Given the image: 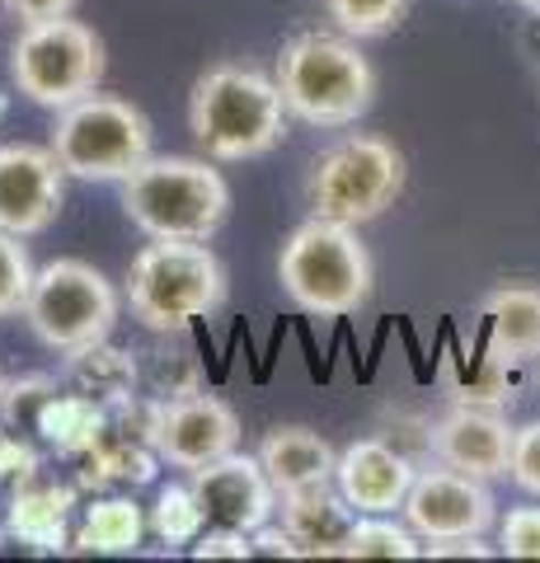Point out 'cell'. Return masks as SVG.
<instances>
[{"mask_svg": "<svg viewBox=\"0 0 540 563\" xmlns=\"http://www.w3.org/2000/svg\"><path fill=\"white\" fill-rule=\"evenodd\" d=\"M151 390L155 399H184V395H198V362L188 357V352H161L155 357V372H151Z\"/></svg>", "mask_w": 540, "mask_h": 563, "instance_id": "cell-30", "label": "cell"}, {"mask_svg": "<svg viewBox=\"0 0 540 563\" xmlns=\"http://www.w3.org/2000/svg\"><path fill=\"white\" fill-rule=\"evenodd\" d=\"M5 109H10V99H5V90H0V118H5Z\"/></svg>", "mask_w": 540, "mask_h": 563, "instance_id": "cell-39", "label": "cell"}, {"mask_svg": "<svg viewBox=\"0 0 540 563\" xmlns=\"http://www.w3.org/2000/svg\"><path fill=\"white\" fill-rule=\"evenodd\" d=\"M151 118L132 99L95 90L57 109L47 146L71 179L123 184L136 165L151 161Z\"/></svg>", "mask_w": 540, "mask_h": 563, "instance_id": "cell-7", "label": "cell"}, {"mask_svg": "<svg viewBox=\"0 0 540 563\" xmlns=\"http://www.w3.org/2000/svg\"><path fill=\"white\" fill-rule=\"evenodd\" d=\"M372 254L362 244L357 225L310 217L283 240L277 254V282L291 296L296 310L316 314V320H339L353 314L372 296Z\"/></svg>", "mask_w": 540, "mask_h": 563, "instance_id": "cell-4", "label": "cell"}, {"mask_svg": "<svg viewBox=\"0 0 540 563\" xmlns=\"http://www.w3.org/2000/svg\"><path fill=\"white\" fill-rule=\"evenodd\" d=\"M62 376L71 390L99 399L103 409H113V404H123L136 395V376H142V366H136V357L128 347H113L109 339L99 343H85L76 352H66V366Z\"/></svg>", "mask_w": 540, "mask_h": 563, "instance_id": "cell-22", "label": "cell"}, {"mask_svg": "<svg viewBox=\"0 0 540 563\" xmlns=\"http://www.w3.org/2000/svg\"><path fill=\"white\" fill-rule=\"evenodd\" d=\"M20 24H43V20H62V14H71L80 0H0Z\"/></svg>", "mask_w": 540, "mask_h": 563, "instance_id": "cell-36", "label": "cell"}, {"mask_svg": "<svg viewBox=\"0 0 540 563\" xmlns=\"http://www.w3.org/2000/svg\"><path fill=\"white\" fill-rule=\"evenodd\" d=\"M324 10L339 24V33L362 43V38H386L405 20L409 0H324Z\"/></svg>", "mask_w": 540, "mask_h": 563, "instance_id": "cell-27", "label": "cell"}, {"mask_svg": "<svg viewBox=\"0 0 540 563\" xmlns=\"http://www.w3.org/2000/svg\"><path fill=\"white\" fill-rule=\"evenodd\" d=\"M480 324H484V343L498 357H508L517 366H527L540 357V287L513 282L484 296L480 306Z\"/></svg>", "mask_w": 540, "mask_h": 563, "instance_id": "cell-19", "label": "cell"}, {"mask_svg": "<svg viewBox=\"0 0 540 563\" xmlns=\"http://www.w3.org/2000/svg\"><path fill=\"white\" fill-rule=\"evenodd\" d=\"M123 211L146 240H212L231 217V188L212 161L151 155L123 179Z\"/></svg>", "mask_w": 540, "mask_h": 563, "instance_id": "cell-3", "label": "cell"}, {"mask_svg": "<svg viewBox=\"0 0 540 563\" xmlns=\"http://www.w3.org/2000/svg\"><path fill=\"white\" fill-rule=\"evenodd\" d=\"M103 418H109V409H103L99 399L80 395V390H71V395L52 390L38 404V413H33V428H38L43 442L57 446L62 455H80L103 432Z\"/></svg>", "mask_w": 540, "mask_h": 563, "instance_id": "cell-23", "label": "cell"}, {"mask_svg": "<svg viewBox=\"0 0 540 563\" xmlns=\"http://www.w3.org/2000/svg\"><path fill=\"white\" fill-rule=\"evenodd\" d=\"M38 470H43V465H38V451L0 428V484L24 479V474H38Z\"/></svg>", "mask_w": 540, "mask_h": 563, "instance_id": "cell-34", "label": "cell"}, {"mask_svg": "<svg viewBox=\"0 0 540 563\" xmlns=\"http://www.w3.org/2000/svg\"><path fill=\"white\" fill-rule=\"evenodd\" d=\"M207 521L217 526H235V531H258L264 521L277 517V488L268 479V470L258 465V455H221V461L202 465L188 474Z\"/></svg>", "mask_w": 540, "mask_h": 563, "instance_id": "cell-13", "label": "cell"}, {"mask_svg": "<svg viewBox=\"0 0 540 563\" xmlns=\"http://www.w3.org/2000/svg\"><path fill=\"white\" fill-rule=\"evenodd\" d=\"M498 554L540 559V507H508V517L498 521Z\"/></svg>", "mask_w": 540, "mask_h": 563, "instance_id": "cell-29", "label": "cell"}, {"mask_svg": "<svg viewBox=\"0 0 540 563\" xmlns=\"http://www.w3.org/2000/svg\"><path fill=\"white\" fill-rule=\"evenodd\" d=\"M498 550L484 544V536H456V540H428L423 559H494Z\"/></svg>", "mask_w": 540, "mask_h": 563, "instance_id": "cell-35", "label": "cell"}, {"mask_svg": "<svg viewBox=\"0 0 540 563\" xmlns=\"http://www.w3.org/2000/svg\"><path fill=\"white\" fill-rule=\"evenodd\" d=\"M76 461H80L76 488H109V484H132L136 488V484H151L155 470L165 465L151 442H142V437H132L123 428H113L109 418H103V432L76 455Z\"/></svg>", "mask_w": 540, "mask_h": 563, "instance_id": "cell-21", "label": "cell"}, {"mask_svg": "<svg viewBox=\"0 0 540 563\" xmlns=\"http://www.w3.org/2000/svg\"><path fill=\"white\" fill-rule=\"evenodd\" d=\"M418 465L409 461L399 446H390L386 437H357L339 451L334 465V484L348 503L362 512H399L409 498Z\"/></svg>", "mask_w": 540, "mask_h": 563, "instance_id": "cell-15", "label": "cell"}, {"mask_svg": "<svg viewBox=\"0 0 540 563\" xmlns=\"http://www.w3.org/2000/svg\"><path fill=\"white\" fill-rule=\"evenodd\" d=\"M57 390L47 376H24V380H5V399H0V418H24V413H38V404Z\"/></svg>", "mask_w": 540, "mask_h": 563, "instance_id": "cell-33", "label": "cell"}, {"mask_svg": "<svg viewBox=\"0 0 540 563\" xmlns=\"http://www.w3.org/2000/svg\"><path fill=\"white\" fill-rule=\"evenodd\" d=\"M513 5H521V10H531V14H540V0H513Z\"/></svg>", "mask_w": 540, "mask_h": 563, "instance_id": "cell-38", "label": "cell"}, {"mask_svg": "<svg viewBox=\"0 0 540 563\" xmlns=\"http://www.w3.org/2000/svg\"><path fill=\"white\" fill-rule=\"evenodd\" d=\"M71 507H76V488L66 484H52L38 474H24L20 488L10 498V517H5V531L29 544V550H62L66 544V521H71Z\"/></svg>", "mask_w": 540, "mask_h": 563, "instance_id": "cell-17", "label": "cell"}, {"mask_svg": "<svg viewBox=\"0 0 540 563\" xmlns=\"http://www.w3.org/2000/svg\"><path fill=\"white\" fill-rule=\"evenodd\" d=\"M33 273H38V268H33V258L24 250V235L0 231V320L24 310V296L33 287Z\"/></svg>", "mask_w": 540, "mask_h": 563, "instance_id": "cell-28", "label": "cell"}, {"mask_svg": "<svg viewBox=\"0 0 540 563\" xmlns=\"http://www.w3.org/2000/svg\"><path fill=\"white\" fill-rule=\"evenodd\" d=\"M521 366L498 357L489 343H480L475 352L451 347L442 362V390L451 404H475V409H508L521 390Z\"/></svg>", "mask_w": 540, "mask_h": 563, "instance_id": "cell-18", "label": "cell"}, {"mask_svg": "<svg viewBox=\"0 0 540 563\" xmlns=\"http://www.w3.org/2000/svg\"><path fill=\"white\" fill-rule=\"evenodd\" d=\"M66 169L52 146L10 141L0 146V231L10 235H43L62 211Z\"/></svg>", "mask_w": 540, "mask_h": 563, "instance_id": "cell-11", "label": "cell"}, {"mask_svg": "<svg viewBox=\"0 0 540 563\" xmlns=\"http://www.w3.org/2000/svg\"><path fill=\"white\" fill-rule=\"evenodd\" d=\"M109 57H103V38L90 29L62 14V20L24 24L20 38L10 47V76L20 85V95L33 99L38 109H66L85 95L99 90Z\"/></svg>", "mask_w": 540, "mask_h": 563, "instance_id": "cell-9", "label": "cell"}, {"mask_svg": "<svg viewBox=\"0 0 540 563\" xmlns=\"http://www.w3.org/2000/svg\"><path fill=\"white\" fill-rule=\"evenodd\" d=\"M225 301V263L202 240H151L128 268L132 320L151 333L188 329Z\"/></svg>", "mask_w": 540, "mask_h": 563, "instance_id": "cell-5", "label": "cell"}, {"mask_svg": "<svg viewBox=\"0 0 540 563\" xmlns=\"http://www.w3.org/2000/svg\"><path fill=\"white\" fill-rule=\"evenodd\" d=\"M188 132L198 151L217 165H240L268 155L287 132V103L277 80L254 66L217 62L194 80L188 95Z\"/></svg>", "mask_w": 540, "mask_h": 563, "instance_id": "cell-1", "label": "cell"}, {"mask_svg": "<svg viewBox=\"0 0 540 563\" xmlns=\"http://www.w3.org/2000/svg\"><path fill=\"white\" fill-rule=\"evenodd\" d=\"M508 474H513V484H517L521 493H531V498H540V418L513 432Z\"/></svg>", "mask_w": 540, "mask_h": 563, "instance_id": "cell-31", "label": "cell"}, {"mask_svg": "<svg viewBox=\"0 0 540 563\" xmlns=\"http://www.w3.org/2000/svg\"><path fill=\"white\" fill-rule=\"evenodd\" d=\"M118 301L113 282L103 277L95 263L85 258H52L33 273V287L24 296V320L33 329V339L47 343L52 352H76L85 343L109 339L118 324Z\"/></svg>", "mask_w": 540, "mask_h": 563, "instance_id": "cell-8", "label": "cell"}, {"mask_svg": "<svg viewBox=\"0 0 540 563\" xmlns=\"http://www.w3.org/2000/svg\"><path fill=\"white\" fill-rule=\"evenodd\" d=\"M513 422L503 409H475V404H451L442 418H432V461L451 465L475 479H503L513 455Z\"/></svg>", "mask_w": 540, "mask_h": 563, "instance_id": "cell-14", "label": "cell"}, {"mask_svg": "<svg viewBox=\"0 0 540 563\" xmlns=\"http://www.w3.org/2000/svg\"><path fill=\"white\" fill-rule=\"evenodd\" d=\"M202 526H207V512H202L194 484H165L151 507V531L165 544H194L202 536Z\"/></svg>", "mask_w": 540, "mask_h": 563, "instance_id": "cell-26", "label": "cell"}, {"mask_svg": "<svg viewBox=\"0 0 540 563\" xmlns=\"http://www.w3.org/2000/svg\"><path fill=\"white\" fill-rule=\"evenodd\" d=\"M0 399H5V376H0Z\"/></svg>", "mask_w": 540, "mask_h": 563, "instance_id": "cell-40", "label": "cell"}, {"mask_svg": "<svg viewBox=\"0 0 540 563\" xmlns=\"http://www.w3.org/2000/svg\"><path fill=\"white\" fill-rule=\"evenodd\" d=\"M273 80L283 90L287 113L310 122V128H348L376 99V70L348 33L310 29L287 38L277 52Z\"/></svg>", "mask_w": 540, "mask_h": 563, "instance_id": "cell-2", "label": "cell"}, {"mask_svg": "<svg viewBox=\"0 0 540 563\" xmlns=\"http://www.w3.org/2000/svg\"><path fill=\"white\" fill-rule=\"evenodd\" d=\"M254 455H258V465L268 470L277 493L329 484L334 479V465H339V451L310 428H273Z\"/></svg>", "mask_w": 540, "mask_h": 563, "instance_id": "cell-20", "label": "cell"}, {"mask_svg": "<svg viewBox=\"0 0 540 563\" xmlns=\"http://www.w3.org/2000/svg\"><path fill=\"white\" fill-rule=\"evenodd\" d=\"M405 155L395 141L372 132H348L324 146L306 174L310 217H329L343 225H367L386 217L405 192Z\"/></svg>", "mask_w": 540, "mask_h": 563, "instance_id": "cell-6", "label": "cell"}, {"mask_svg": "<svg viewBox=\"0 0 540 563\" xmlns=\"http://www.w3.org/2000/svg\"><path fill=\"white\" fill-rule=\"evenodd\" d=\"M254 554H273V559H301V554H296V540L283 531V521H264V526H258V531H254Z\"/></svg>", "mask_w": 540, "mask_h": 563, "instance_id": "cell-37", "label": "cell"}, {"mask_svg": "<svg viewBox=\"0 0 540 563\" xmlns=\"http://www.w3.org/2000/svg\"><path fill=\"white\" fill-rule=\"evenodd\" d=\"M146 536V517L132 498H95L76 526L71 550L80 554H132Z\"/></svg>", "mask_w": 540, "mask_h": 563, "instance_id": "cell-24", "label": "cell"}, {"mask_svg": "<svg viewBox=\"0 0 540 563\" xmlns=\"http://www.w3.org/2000/svg\"><path fill=\"white\" fill-rule=\"evenodd\" d=\"M277 521L296 540L301 559H348V536H353L357 507L329 479L296 493H277Z\"/></svg>", "mask_w": 540, "mask_h": 563, "instance_id": "cell-16", "label": "cell"}, {"mask_svg": "<svg viewBox=\"0 0 540 563\" xmlns=\"http://www.w3.org/2000/svg\"><path fill=\"white\" fill-rule=\"evenodd\" d=\"M348 559H423V540L395 512H362L348 536Z\"/></svg>", "mask_w": 540, "mask_h": 563, "instance_id": "cell-25", "label": "cell"}, {"mask_svg": "<svg viewBox=\"0 0 540 563\" xmlns=\"http://www.w3.org/2000/svg\"><path fill=\"white\" fill-rule=\"evenodd\" d=\"M240 451V418L221 395H184L161 399V418H155V455L174 470H202L221 461V455Z\"/></svg>", "mask_w": 540, "mask_h": 563, "instance_id": "cell-12", "label": "cell"}, {"mask_svg": "<svg viewBox=\"0 0 540 563\" xmlns=\"http://www.w3.org/2000/svg\"><path fill=\"white\" fill-rule=\"evenodd\" d=\"M254 554V536L235 531V526H217L194 540V559H250Z\"/></svg>", "mask_w": 540, "mask_h": 563, "instance_id": "cell-32", "label": "cell"}, {"mask_svg": "<svg viewBox=\"0 0 540 563\" xmlns=\"http://www.w3.org/2000/svg\"><path fill=\"white\" fill-rule=\"evenodd\" d=\"M405 521L418 531V540H456V536H484L498 521V503L484 479L461 474L451 465H423L409 484Z\"/></svg>", "mask_w": 540, "mask_h": 563, "instance_id": "cell-10", "label": "cell"}]
</instances>
